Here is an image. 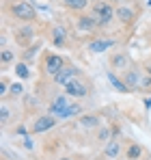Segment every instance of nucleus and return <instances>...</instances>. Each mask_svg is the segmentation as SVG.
<instances>
[{"label": "nucleus", "instance_id": "obj_16", "mask_svg": "<svg viewBox=\"0 0 151 160\" xmlns=\"http://www.w3.org/2000/svg\"><path fill=\"white\" fill-rule=\"evenodd\" d=\"M52 35H54V43L56 46H65V39H67V32H65V28L56 26L52 30Z\"/></svg>", "mask_w": 151, "mask_h": 160}, {"label": "nucleus", "instance_id": "obj_20", "mask_svg": "<svg viewBox=\"0 0 151 160\" xmlns=\"http://www.w3.org/2000/svg\"><path fill=\"white\" fill-rule=\"evenodd\" d=\"M15 72H17L20 78H28V76H30V74H28V67H26L24 63H17V65H15Z\"/></svg>", "mask_w": 151, "mask_h": 160}, {"label": "nucleus", "instance_id": "obj_18", "mask_svg": "<svg viewBox=\"0 0 151 160\" xmlns=\"http://www.w3.org/2000/svg\"><path fill=\"white\" fill-rule=\"evenodd\" d=\"M63 4L67 7V9H74V11H82L86 4H89V0H63Z\"/></svg>", "mask_w": 151, "mask_h": 160}, {"label": "nucleus", "instance_id": "obj_5", "mask_svg": "<svg viewBox=\"0 0 151 160\" xmlns=\"http://www.w3.org/2000/svg\"><path fill=\"white\" fill-rule=\"evenodd\" d=\"M65 93L71 95V98H84V95H86V87H84V82H80V80H69V82L65 84Z\"/></svg>", "mask_w": 151, "mask_h": 160}, {"label": "nucleus", "instance_id": "obj_7", "mask_svg": "<svg viewBox=\"0 0 151 160\" xmlns=\"http://www.w3.org/2000/svg\"><path fill=\"white\" fill-rule=\"evenodd\" d=\"M69 104H71V102L67 100V95H58V98L54 100V104L50 106V112L54 115V117H58V115H61V112H63L65 108L69 106Z\"/></svg>", "mask_w": 151, "mask_h": 160}, {"label": "nucleus", "instance_id": "obj_4", "mask_svg": "<svg viewBox=\"0 0 151 160\" xmlns=\"http://www.w3.org/2000/svg\"><path fill=\"white\" fill-rule=\"evenodd\" d=\"M63 67H65L63 56H58V54H50V56L46 58V72H48V74H52V76H56Z\"/></svg>", "mask_w": 151, "mask_h": 160}, {"label": "nucleus", "instance_id": "obj_19", "mask_svg": "<svg viewBox=\"0 0 151 160\" xmlns=\"http://www.w3.org/2000/svg\"><path fill=\"white\" fill-rule=\"evenodd\" d=\"M140 152H143V149H140L138 145H132V147L127 149V158H129V160H136V158H140Z\"/></svg>", "mask_w": 151, "mask_h": 160}, {"label": "nucleus", "instance_id": "obj_6", "mask_svg": "<svg viewBox=\"0 0 151 160\" xmlns=\"http://www.w3.org/2000/svg\"><path fill=\"white\" fill-rule=\"evenodd\" d=\"M76 74H78V69H76V67H63V69H61V72H58V74L54 76V82H56V84H63V87H65V84H67L69 80H74Z\"/></svg>", "mask_w": 151, "mask_h": 160}, {"label": "nucleus", "instance_id": "obj_2", "mask_svg": "<svg viewBox=\"0 0 151 160\" xmlns=\"http://www.w3.org/2000/svg\"><path fill=\"white\" fill-rule=\"evenodd\" d=\"M13 15L24 22H30V20H35V9L28 2H17V4H13Z\"/></svg>", "mask_w": 151, "mask_h": 160}, {"label": "nucleus", "instance_id": "obj_29", "mask_svg": "<svg viewBox=\"0 0 151 160\" xmlns=\"http://www.w3.org/2000/svg\"><path fill=\"white\" fill-rule=\"evenodd\" d=\"M58 160H71V158H58Z\"/></svg>", "mask_w": 151, "mask_h": 160}, {"label": "nucleus", "instance_id": "obj_28", "mask_svg": "<svg viewBox=\"0 0 151 160\" xmlns=\"http://www.w3.org/2000/svg\"><path fill=\"white\" fill-rule=\"evenodd\" d=\"M147 74H149V76H151V65H147Z\"/></svg>", "mask_w": 151, "mask_h": 160}, {"label": "nucleus", "instance_id": "obj_1", "mask_svg": "<svg viewBox=\"0 0 151 160\" xmlns=\"http://www.w3.org/2000/svg\"><path fill=\"white\" fill-rule=\"evenodd\" d=\"M114 15H117V11L112 9L110 2H95L93 4V20L97 26H106Z\"/></svg>", "mask_w": 151, "mask_h": 160}, {"label": "nucleus", "instance_id": "obj_10", "mask_svg": "<svg viewBox=\"0 0 151 160\" xmlns=\"http://www.w3.org/2000/svg\"><path fill=\"white\" fill-rule=\"evenodd\" d=\"M108 80L112 82V87H114L117 91H121V93H127V91H129V87L125 84V80H119L112 72H108Z\"/></svg>", "mask_w": 151, "mask_h": 160}, {"label": "nucleus", "instance_id": "obj_22", "mask_svg": "<svg viewBox=\"0 0 151 160\" xmlns=\"http://www.w3.org/2000/svg\"><path fill=\"white\" fill-rule=\"evenodd\" d=\"M22 91H24V89H22L20 82H13V84H11V93H13V95H20Z\"/></svg>", "mask_w": 151, "mask_h": 160}, {"label": "nucleus", "instance_id": "obj_24", "mask_svg": "<svg viewBox=\"0 0 151 160\" xmlns=\"http://www.w3.org/2000/svg\"><path fill=\"white\" fill-rule=\"evenodd\" d=\"M108 136H110V130H108V128H104V130L100 132V141H108Z\"/></svg>", "mask_w": 151, "mask_h": 160}, {"label": "nucleus", "instance_id": "obj_26", "mask_svg": "<svg viewBox=\"0 0 151 160\" xmlns=\"http://www.w3.org/2000/svg\"><path fill=\"white\" fill-rule=\"evenodd\" d=\"M32 35H35L32 28H24V30H22V37H32Z\"/></svg>", "mask_w": 151, "mask_h": 160}, {"label": "nucleus", "instance_id": "obj_27", "mask_svg": "<svg viewBox=\"0 0 151 160\" xmlns=\"http://www.w3.org/2000/svg\"><path fill=\"white\" fill-rule=\"evenodd\" d=\"M147 108H151V98H147V104H145Z\"/></svg>", "mask_w": 151, "mask_h": 160}, {"label": "nucleus", "instance_id": "obj_3", "mask_svg": "<svg viewBox=\"0 0 151 160\" xmlns=\"http://www.w3.org/2000/svg\"><path fill=\"white\" fill-rule=\"evenodd\" d=\"M56 126V119H54V115H43V117H39L35 123H32V132L39 134V132H46V130H50Z\"/></svg>", "mask_w": 151, "mask_h": 160}, {"label": "nucleus", "instance_id": "obj_17", "mask_svg": "<svg viewBox=\"0 0 151 160\" xmlns=\"http://www.w3.org/2000/svg\"><path fill=\"white\" fill-rule=\"evenodd\" d=\"M76 115H80V106L78 104H69V106L58 115V119H69V117H76Z\"/></svg>", "mask_w": 151, "mask_h": 160}, {"label": "nucleus", "instance_id": "obj_11", "mask_svg": "<svg viewBox=\"0 0 151 160\" xmlns=\"http://www.w3.org/2000/svg\"><path fill=\"white\" fill-rule=\"evenodd\" d=\"M95 20H93V15H82L80 20H78V28L80 30H91V28H95Z\"/></svg>", "mask_w": 151, "mask_h": 160}, {"label": "nucleus", "instance_id": "obj_9", "mask_svg": "<svg viewBox=\"0 0 151 160\" xmlns=\"http://www.w3.org/2000/svg\"><path fill=\"white\" fill-rule=\"evenodd\" d=\"M112 46H114V41H110V39H97V41H93V43L89 46V50L100 54V52H106V50L112 48Z\"/></svg>", "mask_w": 151, "mask_h": 160}, {"label": "nucleus", "instance_id": "obj_12", "mask_svg": "<svg viewBox=\"0 0 151 160\" xmlns=\"http://www.w3.org/2000/svg\"><path fill=\"white\" fill-rule=\"evenodd\" d=\"M140 74L138 72H132V69H127V74H125V84L127 87H140Z\"/></svg>", "mask_w": 151, "mask_h": 160}, {"label": "nucleus", "instance_id": "obj_31", "mask_svg": "<svg viewBox=\"0 0 151 160\" xmlns=\"http://www.w3.org/2000/svg\"><path fill=\"white\" fill-rule=\"evenodd\" d=\"M93 2H100V0H93Z\"/></svg>", "mask_w": 151, "mask_h": 160}, {"label": "nucleus", "instance_id": "obj_13", "mask_svg": "<svg viewBox=\"0 0 151 160\" xmlns=\"http://www.w3.org/2000/svg\"><path fill=\"white\" fill-rule=\"evenodd\" d=\"M100 121L101 119L97 117V115H84V117L80 119V126H82V128H95Z\"/></svg>", "mask_w": 151, "mask_h": 160}, {"label": "nucleus", "instance_id": "obj_23", "mask_svg": "<svg viewBox=\"0 0 151 160\" xmlns=\"http://www.w3.org/2000/svg\"><path fill=\"white\" fill-rule=\"evenodd\" d=\"M0 119H2V123L9 121V108L7 106H2V110H0Z\"/></svg>", "mask_w": 151, "mask_h": 160}, {"label": "nucleus", "instance_id": "obj_8", "mask_svg": "<svg viewBox=\"0 0 151 160\" xmlns=\"http://www.w3.org/2000/svg\"><path fill=\"white\" fill-rule=\"evenodd\" d=\"M110 65H112L114 69H127V67H129V56L123 54V52L114 54V56L110 58Z\"/></svg>", "mask_w": 151, "mask_h": 160}, {"label": "nucleus", "instance_id": "obj_25", "mask_svg": "<svg viewBox=\"0 0 151 160\" xmlns=\"http://www.w3.org/2000/svg\"><path fill=\"white\" fill-rule=\"evenodd\" d=\"M140 87H143V89H151V76H149V78H143V80H140Z\"/></svg>", "mask_w": 151, "mask_h": 160}, {"label": "nucleus", "instance_id": "obj_21", "mask_svg": "<svg viewBox=\"0 0 151 160\" xmlns=\"http://www.w3.org/2000/svg\"><path fill=\"white\" fill-rule=\"evenodd\" d=\"M13 56H15V54L11 52V50H2V63H11Z\"/></svg>", "mask_w": 151, "mask_h": 160}, {"label": "nucleus", "instance_id": "obj_14", "mask_svg": "<svg viewBox=\"0 0 151 160\" xmlns=\"http://www.w3.org/2000/svg\"><path fill=\"white\" fill-rule=\"evenodd\" d=\"M121 154V143L119 141H110V145L106 147V156L108 158H117Z\"/></svg>", "mask_w": 151, "mask_h": 160}, {"label": "nucleus", "instance_id": "obj_15", "mask_svg": "<svg viewBox=\"0 0 151 160\" xmlns=\"http://www.w3.org/2000/svg\"><path fill=\"white\" fill-rule=\"evenodd\" d=\"M117 18H119L121 22H132V20H134V11L127 9V7H119V9H117Z\"/></svg>", "mask_w": 151, "mask_h": 160}, {"label": "nucleus", "instance_id": "obj_30", "mask_svg": "<svg viewBox=\"0 0 151 160\" xmlns=\"http://www.w3.org/2000/svg\"><path fill=\"white\" fill-rule=\"evenodd\" d=\"M106 2H117V0H106Z\"/></svg>", "mask_w": 151, "mask_h": 160}]
</instances>
